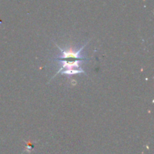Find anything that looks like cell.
Here are the masks:
<instances>
[{"mask_svg":"<svg viewBox=\"0 0 154 154\" xmlns=\"http://www.w3.org/2000/svg\"><path fill=\"white\" fill-rule=\"evenodd\" d=\"M86 45H87V44H86V45H84L82 48H81L79 51H77V52L72 51V50H71V51H63V49H61L60 47L57 46L58 47L59 49H60L62 52L61 53L62 55L60 56V57H58L59 58L58 60H66V59H69V58H74V59H77V60H78H78H84V59H85V58H84L83 56H81V52L82 51V50L84 49V47H85Z\"/></svg>","mask_w":154,"mask_h":154,"instance_id":"cell-1","label":"cell"}]
</instances>
